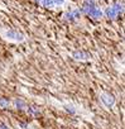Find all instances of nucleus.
<instances>
[{
  "instance_id": "obj_1",
  "label": "nucleus",
  "mask_w": 125,
  "mask_h": 129,
  "mask_svg": "<svg viewBox=\"0 0 125 129\" xmlns=\"http://www.w3.org/2000/svg\"><path fill=\"white\" fill-rule=\"evenodd\" d=\"M5 37H7L8 39L15 41V42H23V41H24V34H22V33H19L18 30H14V29L8 30V32L5 33Z\"/></svg>"
},
{
  "instance_id": "obj_2",
  "label": "nucleus",
  "mask_w": 125,
  "mask_h": 129,
  "mask_svg": "<svg viewBox=\"0 0 125 129\" xmlns=\"http://www.w3.org/2000/svg\"><path fill=\"white\" fill-rule=\"evenodd\" d=\"M101 101H102V104H104L105 106H107V108H112L114 104H115L114 96L110 95V94H107V92H102V94H101Z\"/></svg>"
},
{
  "instance_id": "obj_3",
  "label": "nucleus",
  "mask_w": 125,
  "mask_h": 129,
  "mask_svg": "<svg viewBox=\"0 0 125 129\" xmlns=\"http://www.w3.org/2000/svg\"><path fill=\"white\" fill-rule=\"evenodd\" d=\"M96 7V3H95V0H84V4H82V8H81V13H85L87 14L92 8Z\"/></svg>"
},
{
  "instance_id": "obj_4",
  "label": "nucleus",
  "mask_w": 125,
  "mask_h": 129,
  "mask_svg": "<svg viewBox=\"0 0 125 129\" xmlns=\"http://www.w3.org/2000/svg\"><path fill=\"white\" fill-rule=\"evenodd\" d=\"M92 19H95V20H97V19H100V18H102V15H104V12L100 9V8H92L89 13H87Z\"/></svg>"
},
{
  "instance_id": "obj_5",
  "label": "nucleus",
  "mask_w": 125,
  "mask_h": 129,
  "mask_svg": "<svg viewBox=\"0 0 125 129\" xmlns=\"http://www.w3.org/2000/svg\"><path fill=\"white\" fill-rule=\"evenodd\" d=\"M104 14L109 18V19H115L116 17H117V13L115 12V9L112 8V7H109V8H106V10L104 12Z\"/></svg>"
},
{
  "instance_id": "obj_6",
  "label": "nucleus",
  "mask_w": 125,
  "mask_h": 129,
  "mask_svg": "<svg viewBox=\"0 0 125 129\" xmlns=\"http://www.w3.org/2000/svg\"><path fill=\"white\" fill-rule=\"evenodd\" d=\"M73 57L76 58V59H86V54L82 52V51H76L75 53H73Z\"/></svg>"
},
{
  "instance_id": "obj_7",
  "label": "nucleus",
  "mask_w": 125,
  "mask_h": 129,
  "mask_svg": "<svg viewBox=\"0 0 125 129\" xmlns=\"http://www.w3.org/2000/svg\"><path fill=\"white\" fill-rule=\"evenodd\" d=\"M42 5L44 7V8H48V9H51V8H53L54 7V4H53V0H42Z\"/></svg>"
},
{
  "instance_id": "obj_8",
  "label": "nucleus",
  "mask_w": 125,
  "mask_h": 129,
  "mask_svg": "<svg viewBox=\"0 0 125 129\" xmlns=\"http://www.w3.org/2000/svg\"><path fill=\"white\" fill-rule=\"evenodd\" d=\"M14 104H15L17 109H24V108H25V103H24L22 99H17V100L14 101Z\"/></svg>"
},
{
  "instance_id": "obj_9",
  "label": "nucleus",
  "mask_w": 125,
  "mask_h": 129,
  "mask_svg": "<svg viewBox=\"0 0 125 129\" xmlns=\"http://www.w3.org/2000/svg\"><path fill=\"white\" fill-rule=\"evenodd\" d=\"M63 19H65V20H67V22H73V20H75V18H73L72 12H70V13H65V14H63Z\"/></svg>"
},
{
  "instance_id": "obj_10",
  "label": "nucleus",
  "mask_w": 125,
  "mask_h": 129,
  "mask_svg": "<svg viewBox=\"0 0 125 129\" xmlns=\"http://www.w3.org/2000/svg\"><path fill=\"white\" fill-rule=\"evenodd\" d=\"M111 7H112V8L115 9V12H116L117 14L122 12V4H120V3H115V4H112Z\"/></svg>"
},
{
  "instance_id": "obj_11",
  "label": "nucleus",
  "mask_w": 125,
  "mask_h": 129,
  "mask_svg": "<svg viewBox=\"0 0 125 129\" xmlns=\"http://www.w3.org/2000/svg\"><path fill=\"white\" fill-rule=\"evenodd\" d=\"M0 106L2 108H8L9 106V100L8 99H5V98H0Z\"/></svg>"
},
{
  "instance_id": "obj_12",
  "label": "nucleus",
  "mask_w": 125,
  "mask_h": 129,
  "mask_svg": "<svg viewBox=\"0 0 125 129\" xmlns=\"http://www.w3.org/2000/svg\"><path fill=\"white\" fill-rule=\"evenodd\" d=\"M28 113L32 114V115H38V114H39V110H38L37 108H29V109H28Z\"/></svg>"
},
{
  "instance_id": "obj_13",
  "label": "nucleus",
  "mask_w": 125,
  "mask_h": 129,
  "mask_svg": "<svg viewBox=\"0 0 125 129\" xmlns=\"http://www.w3.org/2000/svg\"><path fill=\"white\" fill-rule=\"evenodd\" d=\"M72 14H73V18H75V19H78V18L81 17V12H80V9L73 10V12H72Z\"/></svg>"
},
{
  "instance_id": "obj_14",
  "label": "nucleus",
  "mask_w": 125,
  "mask_h": 129,
  "mask_svg": "<svg viewBox=\"0 0 125 129\" xmlns=\"http://www.w3.org/2000/svg\"><path fill=\"white\" fill-rule=\"evenodd\" d=\"M66 0H53V4L54 5H63Z\"/></svg>"
},
{
  "instance_id": "obj_15",
  "label": "nucleus",
  "mask_w": 125,
  "mask_h": 129,
  "mask_svg": "<svg viewBox=\"0 0 125 129\" xmlns=\"http://www.w3.org/2000/svg\"><path fill=\"white\" fill-rule=\"evenodd\" d=\"M66 108H67V111H70V113H72V114L75 113V110H73V108H70V106H66Z\"/></svg>"
},
{
  "instance_id": "obj_16",
  "label": "nucleus",
  "mask_w": 125,
  "mask_h": 129,
  "mask_svg": "<svg viewBox=\"0 0 125 129\" xmlns=\"http://www.w3.org/2000/svg\"><path fill=\"white\" fill-rule=\"evenodd\" d=\"M0 129H8V126L5 124H3V123H0Z\"/></svg>"
},
{
  "instance_id": "obj_17",
  "label": "nucleus",
  "mask_w": 125,
  "mask_h": 129,
  "mask_svg": "<svg viewBox=\"0 0 125 129\" xmlns=\"http://www.w3.org/2000/svg\"><path fill=\"white\" fill-rule=\"evenodd\" d=\"M35 2H37V3H40V2H42V0H35Z\"/></svg>"
}]
</instances>
